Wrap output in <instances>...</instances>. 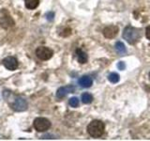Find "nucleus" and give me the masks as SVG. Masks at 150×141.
Listing matches in <instances>:
<instances>
[{
  "mask_svg": "<svg viewBox=\"0 0 150 141\" xmlns=\"http://www.w3.org/2000/svg\"><path fill=\"white\" fill-rule=\"evenodd\" d=\"M69 105L71 106V107H77L79 105V100H78V98L77 97L70 98L69 101Z\"/></svg>",
  "mask_w": 150,
  "mask_h": 141,
  "instance_id": "dca6fc26",
  "label": "nucleus"
},
{
  "mask_svg": "<svg viewBox=\"0 0 150 141\" xmlns=\"http://www.w3.org/2000/svg\"><path fill=\"white\" fill-rule=\"evenodd\" d=\"M5 93H7L8 96H4L5 99L8 101L9 106H11L14 111H17V112H23V111H25L28 107L27 105V102L25 99H23L21 96H16L14 94L11 93V91H8L6 90Z\"/></svg>",
  "mask_w": 150,
  "mask_h": 141,
  "instance_id": "f257e3e1",
  "label": "nucleus"
},
{
  "mask_svg": "<svg viewBox=\"0 0 150 141\" xmlns=\"http://www.w3.org/2000/svg\"><path fill=\"white\" fill-rule=\"evenodd\" d=\"M105 125L100 120H92L87 126V133L92 137H100L104 134Z\"/></svg>",
  "mask_w": 150,
  "mask_h": 141,
  "instance_id": "f03ea898",
  "label": "nucleus"
},
{
  "mask_svg": "<svg viewBox=\"0 0 150 141\" xmlns=\"http://www.w3.org/2000/svg\"><path fill=\"white\" fill-rule=\"evenodd\" d=\"M75 90V88L71 85L69 86H66V87H61L57 89L56 91V97L61 99V98H64L66 95H68L69 93H71Z\"/></svg>",
  "mask_w": 150,
  "mask_h": 141,
  "instance_id": "6e6552de",
  "label": "nucleus"
},
{
  "mask_svg": "<svg viewBox=\"0 0 150 141\" xmlns=\"http://www.w3.org/2000/svg\"><path fill=\"white\" fill-rule=\"evenodd\" d=\"M76 56H77V59L81 64H84L87 62L88 60V56L86 55V52H83L82 49H77L76 50Z\"/></svg>",
  "mask_w": 150,
  "mask_h": 141,
  "instance_id": "9b49d317",
  "label": "nucleus"
},
{
  "mask_svg": "<svg viewBox=\"0 0 150 141\" xmlns=\"http://www.w3.org/2000/svg\"><path fill=\"white\" fill-rule=\"evenodd\" d=\"M115 47L116 52H117L118 54H120V55H124V54L127 53V49H126V47H125V45H124L123 42L117 41L116 43H115Z\"/></svg>",
  "mask_w": 150,
  "mask_h": 141,
  "instance_id": "ddd939ff",
  "label": "nucleus"
},
{
  "mask_svg": "<svg viewBox=\"0 0 150 141\" xmlns=\"http://www.w3.org/2000/svg\"><path fill=\"white\" fill-rule=\"evenodd\" d=\"M45 16H46L47 20H48V21H53L54 18V13L53 11H49V12H47L45 14Z\"/></svg>",
  "mask_w": 150,
  "mask_h": 141,
  "instance_id": "f3484780",
  "label": "nucleus"
},
{
  "mask_svg": "<svg viewBox=\"0 0 150 141\" xmlns=\"http://www.w3.org/2000/svg\"><path fill=\"white\" fill-rule=\"evenodd\" d=\"M2 64L4 67L9 70H14L18 68V60L14 56H7L2 60Z\"/></svg>",
  "mask_w": 150,
  "mask_h": 141,
  "instance_id": "423d86ee",
  "label": "nucleus"
},
{
  "mask_svg": "<svg viewBox=\"0 0 150 141\" xmlns=\"http://www.w3.org/2000/svg\"><path fill=\"white\" fill-rule=\"evenodd\" d=\"M149 78H150V73H149Z\"/></svg>",
  "mask_w": 150,
  "mask_h": 141,
  "instance_id": "aec40b11",
  "label": "nucleus"
},
{
  "mask_svg": "<svg viewBox=\"0 0 150 141\" xmlns=\"http://www.w3.org/2000/svg\"><path fill=\"white\" fill-rule=\"evenodd\" d=\"M51 127V122L46 118H37L34 120V128L38 132H45Z\"/></svg>",
  "mask_w": 150,
  "mask_h": 141,
  "instance_id": "20e7f679",
  "label": "nucleus"
},
{
  "mask_svg": "<svg viewBox=\"0 0 150 141\" xmlns=\"http://www.w3.org/2000/svg\"><path fill=\"white\" fill-rule=\"evenodd\" d=\"M25 7L28 9H34L40 4V0H25Z\"/></svg>",
  "mask_w": 150,
  "mask_h": 141,
  "instance_id": "f8f14e48",
  "label": "nucleus"
},
{
  "mask_svg": "<svg viewBox=\"0 0 150 141\" xmlns=\"http://www.w3.org/2000/svg\"><path fill=\"white\" fill-rule=\"evenodd\" d=\"M36 55L41 60H48L50 59L54 55L53 50H51L48 47L45 46H40L36 50Z\"/></svg>",
  "mask_w": 150,
  "mask_h": 141,
  "instance_id": "39448f33",
  "label": "nucleus"
},
{
  "mask_svg": "<svg viewBox=\"0 0 150 141\" xmlns=\"http://www.w3.org/2000/svg\"><path fill=\"white\" fill-rule=\"evenodd\" d=\"M118 34V27L116 26H109L103 29V36L107 39H112Z\"/></svg>",
  "mask_w": 150,
  "mask_h": 141,
  "instance_id": "0eeeda50",
  "label": "nucleus"
},
{
  "mask_svg": "<svg viewBox=\"0 0 150 141\" xmlns=\"http://www.w3.org/2000/svg\"><path fill=\"white\" fill-rule=\"evenodd\" d=\"M14 24H15L14 20L9 15H4L0 18V26H1V27L5 28V29L12 27Z\"/></svg>",
  "mask_w": 150,
  "mask_h": 141,
  "instance_id": "1a4fd4ad",
  "label": "nucleus"
},
{
  "mask_svg": "<svg viewBox=\"0 0 150 141\" xmlns=\"http://www.w3.org/2000/svg\"><path fill=\"white\" fill-rule=\"evenodd\" d=\"M117 68H118L119 70H125V68H126L125 62H123V61H120V62H118V63H117Z\"/></svg>",
  "mask_w": 150,
  "mask_h": 141,
  "instance_id": "a211bd4d",
  "label": "nucleus"
},
{
  "mask_svg": "<svg viewBox=\"0 0 150 141\" xmlns=\"http://www.w3.org/2000/svg\"><path fill=\"white\" fill-rule=\"evenodd\" d=\"M123 38L129 44H135L141 39V30L129 26L123 31Z\"/></svg>",
  "mask_w": 150,
  "mask_h": 141,
  "instance_id": "7ed1b4c3",
  "label": "nucleus"
},
{
  "mask_svg": "<svg viewBox=\"0 0 150 141\" xmlns=\"http://www.w3.org/2000/svg\"><path fill=\"white\" fill-rule=\"evenodd\" d=\"M93 101V96L90 93H83L82 95V102L86 105H88V103H91Z\"/></svg>",
  "mask_w": 150,
  "mask_h": 141,
  "instance_id": "4468645a",
  "label": "nucleus"
},
{
  "mask_svg": "<svg viewBox=\"0 0 150 141\" xmlns=\"http://www.w3.org/2000/svg\"><path fill=\"white\" fill-rule=\"evenodd\" d=\"M79 85L82 88H90L93 84V80L90 76H87V75H84V76H82L79 79L78 81Z\"/></svg>",
  "mask_w": 150,
  "mask_h": 141,
  "instance_id": "9d476101",
  "label": "nucleus"
},
{
  "mask_svg": "<svg viewBox=\"0 0 150 141\" xmlns=\"http://www.w3.org/2000/svg\"><path fill=\"white\" fill-rule=\"evenodd\" d=\"M119 79H120L119 74H117L116 73H110L109 75H108V80H109L110 82L114 83V84L118 82Z\"/></svg>",
  "mask_w": 150,
  "mask_h": 141,
  "instance_id": "2eb2a0df",
  "label": "nucleus"
},
{
  "mask_svg": "<svg viewBox=\"0 0 150 141\" xmlns=\"http://www.w3.org/2000/svg\"><path fill=\"white\" fill-rule=\"evenodd\" d=\"M145 36L148 40H150V26L146 27V29H145Z\"/></svg>",
  "mask_w": 150,
  "mask_h": 141,
  "instance_id": "6ab92c4d",
  "label": "nucleus"
}]
</instances>
